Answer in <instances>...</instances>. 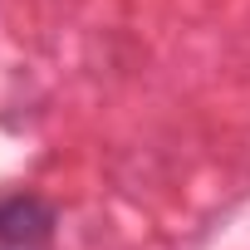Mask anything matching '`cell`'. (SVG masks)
I'll return each instance as SVG.
<instances>
[{"label":"cell","instance_id":"6da1fadb","mask_svg":"<svg viewBox=\"0 0 250 250\" xmlns=\"http://www.w3.org/2000/svg\"><path fill=\"white\" fill-rule=\"evenodd\" d=\"M59 211L40 191H0V250H54Z\"/></svg>","mask_w":250,"mask_h":250}]
</instances>
